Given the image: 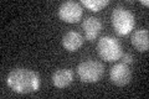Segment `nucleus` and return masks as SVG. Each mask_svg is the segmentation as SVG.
Listing matches in <instances>:
<instances>
[{"mask_svg":"<svg viewBox=\"0 0 149 99\" xmlns=\"http://www.w3.org/2000/svg\"><path fill=\"white\" fill-rule=\"evenodd\" d=\"M8 86L19 94L36 92L40 87V78L34 71L27 68H15L8 76Z\"/></svg>","mask_w":149,"mask_h":99,"instance_id":"nucleus-1","label":"nucleus"},{"mask_svg":"<svg viewBox=\"0 0 149 99\" xmlns=\"http://www.w3.org/2000/svg\"><path fill=\"white\" fill-rule=\"evenodd\" d=\"M112 25L118 36H125L132 32L136 25V19L130 11L125 10L124 8L118 6L116 8L111 16Z\"/></svg>","mask_w":149,"mask_h":99,"instance_id":"nucleus-2","label":"nucleus"},{"mask_svg":"<svg viewBox=\"0 0 149 99\" xmlns=\"http://www.w3.org/2000/svg\"><path fill=\"white\" fill-rule=\"evenodd\" d=\"M97 52H98L100 57L107 62H114V61L119 60L123 55L119 42L111 36L101 37L98 44H97Z\"/></svg>","mask_w":149,"mask_h":99,"instance_id":"nucleus-3","label":"nucleus"},{"mask_svg":"<svg viewBox=\"0 0 149 99\" xmlns=\"http://www.w3.org/2000/svg\"><path fill=\"white\" fill-rule=\"evenodd\" d=\"M103 64L97 61H85L77 66V74L85 83H96L103 76Z\"/></svg>","mask_w":149,"mask_h":99,"instance_id":"nucleus-4","label":"nucleus"},{"mask_svg":"<svg viewBox=\"0 0 149 99\" xmlns=\"http://www.w3.org/2000/svg\"><path fill=\"white\" fill-rule=\"evenodd\" d=\"M82 8L76 1H65L58 8V16L67 24H76L82 17Z\"/></svg>","mask_w":149,"mask_h":99,"instance_id":"nucleus-5","label":"nucleus"},{"mask_svg":"<svg viewBox=\"0 0 149 99\" xmlns=\"http://www.w3.org/2000/svg\"><path fill=\"white\" fill-rule=\"evenodd\" d=\"M109 77L113 84L118 87H124L132 79V72L125 63H117L111 68Z\"/></svg>","mask_w":149,"mask_h":99,"instance_id":"nucleus-6","label":"nucleus"},{"mask_svg":"<svg viewBox=\"0 0 149 99\" xmlns=\"http://www.w3.org/2000/svg\"><path fill=\"white\" fill-rule=\"evenodd\" d=\"M82 29L85 31V39L87 41H93L98 36L102 29V24L97 17L90 16L82 22Z\"/></svg>","mask_w":149,"mask_h":99,"instance_id":"nucleus-7","label":"nucleus"},{"mask_svg":"<svg viewBox=\"0 0 149 99\" xmlns=\"http://www.w3.org/2000/svg\"><path fill=\"white\" fill-rule=\"evenodd\" d=\"M83 36L76 31H68L62 37V46L70 52H74L83 45Z\"/></svg>","mask_w":149,"mask_h":99,"instance_id":"nucleus-8","label":"nucleus"},{"mask_svg":"<svg viewBox=\"0 0 149 99\" xmlns=\"http://www.w3.org/2000/svg\"><path fill=\"white\" fill-rule=\"evenodd\" d=\"M73 81V72L71 69L63 68V69H57L52 74V83L55 87L57 88H66Z\"/></svg>","mask_w":149,"mask_h":99,"instance_id":"nucleus-9","label":"nucleus"},{"mask_svg":"<svg viewBox=\"0 0 149 99\" xmlns=\"http://www.w3.org/2000/svg\"><path fill=\"white\" fill-rule=\"evenodd\" d=\"M132 45L139 52H147L149 48V35L148 30L139 29L132 35Z\"/></svg>","mask_w":149,"mask_h":99,"instance_id":"nucleus-10","label":"nucleus"},{"mask_svg":"<svg viewBox=\"0 0 149 99\" xmlns=\"http://www.w3.org/2000/svg\"><path fill=\"white\" fill-rule=\"evenodd\" d=\"M82 5H85L91 11H100L109 4V0H82Z\"/></svg>","mask_w":149,"mask_h":99,"instance_id":"nucleus-11","label":"nucleus"},{"mask_svg":"<svg viewBox=\"0 0 149 99\" xmlns=\"http://www.w3.org/2000/svg\"><path fill=\"white\" fill-rule=\"evenodd\" d=\"M122 58H123V63L125 64H129V63H133V57L130 53H124L122 55Z\"/></svg>","mask_w":149,"mask_h":99,"instance_id":"nucleus-12","label":"nucleus"},{"mask_svg":"<svg viewBox=\"0 0 149 99\" xmlns=\"http://www.w3.org/2000/svg\"><path fill=\"white\" fill-rule=\"evenodd\" d=\"M142 5H144V6H148L149 5V1H148V0H142Z\"/></svg>","mask_w":149,"mask_h":99,"instance_id":"nucleus-13","label":"nucleus"}]
</instances>
